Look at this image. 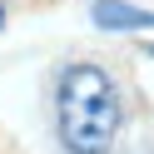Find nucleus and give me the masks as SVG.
<instances>
[{
    "mask_svg": "<svg viewBox=\"0 0 154 154\" xmlns=\"http://www.w3.org/2000/svg\"><path fill=\"white\" fill-rule=\"evenodd\" d=\"M55 119H60V144L70 154H109L124 124L114 75L94 60L65 65L60 94H55Z\"/></svg>",
    "mask_w": 154,
    "mask_h": 154,
    "instance_id": "nucleus-1",
    "label": "nucleus"
},
{
    "mask_svg": "<svg viewBox=\"0 0 154 154\" xmlns=\"http://www.w3.org/2000/svg\"><path fill=\"white\" fill-rule=\"evenodd\" d=\"M90 20L100 30H114V35H129V30H154V10L134 5V0H94L90 5Z\"/></svg>",
    "mask_w": 154,
    "mask_h": 154,
    "instance_id": "nucleus-2",
    "label": "nucleus"
},
{
    "mask_svg": "<svg viewBox=\"0 0 154 154\" xmlns=\"http://www.w3.org/2000/svg\"><path fill=\"white\" fill-rule=\"evenodd\" d=\"M0 30H5V0H0Z\"/></svg>",
    "mask_w": 154,
    "mask_h": 154,
    "instance_id": "nucleus-3",
    "label": "nucleus"
},
{
    "mask_svg": "<svg viewBox=\"0 0 154 154\" xmlns=\"http://www.w3.org/2000/svg\"><path fill=\"white\" fill-rule=\"evenodd\" d=\"M149 55H154V50H149Z\"/></svg>",
    "mask_w": 154,
    "mask_h": 154,
    "instance_id": "nucleus-4",
    "label": "nucleus"
}]
</instances>
